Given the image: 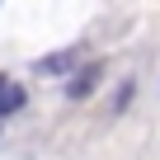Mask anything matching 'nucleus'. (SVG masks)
<instances>
[{
	"label": "nucleus",
	"mask_w": 160,
	"mask_h": 160,
	"mask_svg": "<svg viewBox=\"0 0 160 160\" xmlns=\"http://www.w3.org/2000/svg\"><path fill=\"white\" fill-rule=\"evenodd\" d=\"M75 66H80V47H66V52H52V57L33 61L38 75H75Z\"/></svg>",
	"instance_id": "nucleus-1"
},
{
	"label": "nucleus",
	"mask_w": 160,
	"mask_h": 160,
	"mask_svg": "<svg viewBox=\"0 0 160 160\" xmlns=\"http://www.w3.org/2000/svg\"><path fill=\"white\" fill-rule=\"evenodd\" d=\"M99 80H104V61H90L85 71H75V75L66 80V94H71V99H90Z\"/></svg>",
	"instance_id": "nucleus-2"
},
{
	"label": "nucleus",
	"mask_w": 160,
	"mask_h": 160,
	"mask_svg": "<svg viewBox=\"0 0 160 160\" xmlns=\"http://www.w3.org/2000/svg\"><path fill=\"white\" fill-rule=\"evenodd\" d=\"M19 108H24V90L10 85L5 94H0V118H10V113H19Z\"/></svg>",
	"instance_id": "nucleus-3"
},
{
	"label": "nucleus",
	"mask_w": 160,
	"mask_h": 160,
	"mask_svg": "<svg viewBox=\"0 0 160 160\" xmlns=\"http://www.w3.org/2000/svg\"><path fill=\"white\" fill-rule=\"evenodd\" d=\"M5 90H10V85H5V75H0V94H5Z\"/></svg>",
	"instance_id": "nucleus-4"
}]
</instances>
